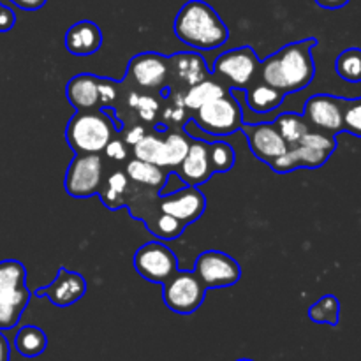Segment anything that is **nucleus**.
Segmentation results:
<instances>
[{"instance_id": "nucleus-1", "label": "nucleus", "mask_w": 361, "mask_h": 361, "mask_svg": "<svg viewBox=\"0 0 361 361\" xmlns=\"http://www.w3.org/2000/svg\"><path fill=\"white\" fill-rule=\"evenodd\" d=\"M316 46V37L286 44L259 62V81L284 94L307 88L316 76V62L312 56V49Z\"/></svg>"}, {"instance_id": "nucleus-2", "label": "nucleus", "mask_w": 361, "mask_h": 361, "mask_svg": "<svg viewBox=\"0 0 361 361\" xmlns=\"http://www.w3.org/2000/svg\"><path fill=\"white\" fill-rule=\"evenodd\" d=\"M175 35L200 51H210L224 46L229 39L228 25L217 11L203 0H189L178 11L173 23Z\"/></svg>"}, {"instance_id": "nucleus-3", "label": "nucleus", "mask_w": 361, "mask_h": 361, "mask_svg": "<svg viewBox=\"0 0 361 361\" xmlns=\"http://www.w3.org/2000/svg\"><path fill=\"white\" fill-rule=\"evenodd\" d=\"M113 136L115 127L102 109L76 111L66 127V141L74 154H101Z\"/></svg>"}, {"instance_id": "nucleus-4", "label": "nucleus", "mask_w": 361, "mask_h": 361, "mask_svg": "<svg viewBox=\"0 0 361 361\" xmlns=\"http://www.w3.org/2000/svg\"><path fill=\"white\" fill-rule=\"evenodd\" d=\"M190 147V140L183 133H169L159 137L157 134H145L133 147L134 157L152 162L164 169H176Z\"/></svg>"}, {"instance_id": "nucleus-5", "label": "nucleus", "mask_w": 361, "mask_h": 361, "mask_svg": "<svg viewBox=\"0 0 361 361\" xmlns=\"http://www.w3.org/2000/svg\"><path fill=\"white\" fill-rule=\"evenodd\" d=\"M194 122L212 136H229L242 129L243 111L233 95L226 94L194 111Z\"/></svg>"}, {"instance_id": "nucleus-6", "label": "nucleus", "mask_w": 361, "mask_h": 361, "mask_svg": "<svg viewBox=\"0 0 361 361\" xmlns=\"http://www.w3.org/2000/svg\"><path fill=\"white\" fill-rule=\"evenodd\" d=\"M207 288L196 271L176 270L168 281L162 284V300L171 312L180 316L194 314L204 302Z\"/></svg>"}, {"instance_id": "nucleus-7", "label": "nucleus", "mask_w": 361, "mask_h": 361, "mask_svg": "<svg viewBox=\"0 0 361 361\" xmlns=\"http://www.w3.org/2000/svg\"><path fill=\"white\" fill-rule=\"evenodd\" d=\"M259 69V59L252 46H240L215 59L212 74L231 85L233 90H245Z\"/></svg>"}, {"instance_id": "nucleus-8", "label": "nucleus", "mask_w": 361, "mask_h": 361, "mask_svg": "<svg viewBox=\"0 0 361 361\" xmlns=\"http://www.w3.org/2000/svg\"><path fill=\"white\" fill-rule=\"evenodd\" d=\"M102 171L104 164L101 154H76L66 171V180H63L66 192L76 200L92 197L99 192Z\"/></svg>"}, {"instance_id": "nucleus-9", "label": "nucleus", "mask_w": 361, "mask_h": 361, "mask_svg": "<svg viewBox=\"0 0 361 361\" xmlns=\"http://www.w3.org/2000/svg\"><path fill=\"white\" fill-rule=\"evenodd\" d=\"M134 270L148 282L164 284L176 270L178 261L175 252L162 242H147L134 252Z\"/></svg>"}, {"instance_id": "nucleus-10", "label": "nucleus", "mask_w": 361, "mask_h": 361, "mask_svg": "<svg viewBox=\"0 0 361 361\" xmlns=\"http://www.w3.org/2000/svg\"><path fill=\"white\" fill-rule=\"evenodd\" d=\"M194 271L207 289L229 288L242 279L240 263L221 250H204L194 263Z\"/></svg>"}, {"instance_id": "nucleus-11", "label": "nucleus", "mask_w": 361, "mask_h": 361, "mask_svg": "<svg viewBox=\"0 0 361 361\" xmlns=\"http://www.w3.org/2000/svg\"><path fill=\"white\" fill-rule=\"evenodd\" d=\"M344 106L345 99L317 94L307 99L302 116L307 120L310 129L335 136L344 130Z\"/></svg>"}, {"instance_id": "nucleus-12", "label": "nucleus", "mask_w": 361, "mask_h": 361, "mask_svg": "<svg viewBox=\"0 0 361 361\" xmlns=\"http://www.w3.org/2000/svg\"><path fill=\"white\" fill-rule=\"evenodd\" d=\"M169 74L168 56L155 51L140 53L133 56L127 67V76L137 88L145 90H161Z\"/></svg>"}, {"instance_id": "nucleus-13", "label": "nucleus", "mask_w": 361, "mask_h": 361, "mask_svg": "<svg viewBox=\"0 0 361 361\" xmlns=\"http://www.w3.org/2000/svg\"><path fill=\"white\" fill-rule=\"evenodd\" d=\"M204 208H207V197L200 187L192 185H185L168 196H161L159 201V210L178 219L185 226L200 221L201 215L204 214Z\"/></svg>"}, {"instance_id": "nucleus-14", "label": "nucleus", "mask_w": 361, "mask_h": 361, "mask_svg": "<svg viewBox=\"0 0 361 361\" xmlns=\"http://www.w3.org/2000/svg\"><path fill=\"white\" fill-rule=\"evenodd\" d=\"M242 133H245L247 143H249L250 150H252L254 157L259 161L274 162L281 155L288 152V143L282 140L279 134L277 127L274 122H264V123H243Z\"/></svg>"}, {"instance_id": "nucleus-15", "label": "nucleus", "mask_w": 361, "mask_h": 361, "mask_svg": "<svg viewBox=\"0 0 361 361\" xmlns=\"http://www.w3.org/2000/svg\"><path fill=\"white\" fill-rule=\"evenodd\" d=\"M87 293V281L78 271H71L67 268H60L53 282H49L44 288H39L35 291L37 296H44L55 307L66 309L74 305L78 300H81Z\"/></svg>"}, {"instance_id": "nucleus-16", "label": "nucleus", "mask_w": 361, "mask_h": 361, "mask_svg": "<svg viewBox=\"0 0 361 361\" xmlns=\"http://www.w3.org/2000/svg\"><path fill=\"white\" fill-rule=\"evenodd\" d=\"M210 143L203 140H192L187 155L180 166L176 168V175L182 178L185 185L200 187L207 183L214 175V169L210 164V154H208Z\"/></svg>"}, {"instance_id": "nucleus-17", "label": "nucleus", "mask_w": 361, "mask_h": 361, "mask_svg": "<svg viewBox=\"0 0 361 361\" xmlns=\"http://www.w3.org/2000/svg\"><path fill=\"white\" fill-rule=\"evenodd\" d=\"M66 49L74 56H90L97 53L102 46V32L97 23L90 20H81L71 25L63 39Z\"/></svg>"}, {"instance_id": "nucleus-18", "label": "nucleus", "mask_w": 361, "mask_h": 361, "mask_svg": "<svg viewBox=\"0 0 361 361\" xmlns=\"http://www.w3.org/2000/svg\"><path fill=\"white\" fill-rule=\"evenodd\" d=\"M331 157V154L323 150H316L312 147H307V145H296V147H289L288 152L284 155H281L279 159H275L274 162H270V168L275 173H291L295 169H316L321 168L328 162V159Z\"/></svg>"}, {"instance_id": "nucleus-19", "label": "nucleus", "mask_w": 361, "mask_h": 361, "mask_svg": "<svg viewBox=\"0 0 361 361\" xmlns=\"http://www.w3.org/2000/svg\"><path fill=\"white\" fill-rule=\"evenodd\" d=\"M66 97L76 111L101 109V90L99 78L94 74H76L67 81Z\"/></svg>"}, {"instance_id": "nucleus-20", "label": "nucleus", "mask_w": 361, "mask_h": 361, "mask_svg": "<svg viewBox=\"0 0 361 361\" xmlns=\"http://www.w3.org/2000/svg\"><path fill=\"white\" fill-rule=\"evenodd\" d=\"M169 73L175 74L178 81H182L187 88L210 76L207 62L200 53H176L168 56Z\"/></svg>"}, {"instance_id": "nucleus-21", "label": "nucleus", "mask_w": 361, "mask_h": 361, "mask_svg": "<svg viewBox=\"0 0 361 361\" xmlns=\"http://www.w3.org/2000/svg\"><path fill=\"white\" fill-rule=\"evenodd\" d=\"M30 289L27 286L0 291V331L11 330L21 319V314L30 302Z\"/></svg>"}, {"instance_id": "nucleus-22", "label": "nucleus", "mask_w": 361, "mask_h": 361, "mask_svg": "<svg viewBox=\"0 0 361 361\" xmlns=\"http://www.w3.org/2000/svg\"><path fill=\"white\" fill-rule=\"evenodd\" d=\"M284 97V92L277 90L263 81H257L256 85L245 88V101L254 113H271L274 109L281 108Z\"/></svg>"}, {"instance_id": "nucleus-23", "label": "nucleus", "mask_w": 361, "mask_h": 361, "mask_svg": "<svg viewBox=\"0 0 361 361\" xmlns=\"http://www.w3.org/2000/svg\"><path fill=\"white\" fill-rule=\"evenodd\" d=\"M126 175L129 176V180H133L137 185L150 187V189L159 190L169 178V173L164 171V168L161 166H155L152 162L140 161V159L134 157L133 161L127 162L126 166Z\"/></svg>"}, {"instance_id": "nucleus-24", "label": "nucleus", "mask_w": 361, "mask_h": 361, "mask_svg": "<svg viewBox=\"0 0 361 361\" xmlns=\"http://www.w3.org/2000/svg\"><path fill=\"white\" fill-rule=\"evenodd\" d=\"M226 94H228V88L208 76L207 80L200 81V83L187 88L185 94L182 95V104L183 108L196 111V109H200L201 106L208 104V102L215 101V99L222 97V95Z\"/></svg>"}, {"instance_id": "nucleus-25", "label": "nucleus", "mask_w": 361, "mask_h": 361, "mask_svg": "<svg viewBox=\"0 0 361 361\" xmlns=\"http://www.w3.org/2000/svg\"><path fill=\"white\" fill-rule=\"evenodd\" d=\"M127 190H129V176L126 175V171L116 169V171L109 173L108 178L101 183L99 196L109 210H118L126 203Z\"/></svg>"}, {"instance_id": "nucleus-26", "label": "nucleus", "mask_w": 361, "mask_h": 361, "mask_svg": "<svg viewBox=\"0 0 361 361\" xmlns=\"http://www.w3.org/2000/svg\"><path fill=\"white\" fill-rule=\"evenodd\" d=\"M14 348L25 358H37L48 348V337H46L44 330L34 324H27V326L20 328V331L14 337Z\"/></svg>"}, {"instance_id": "nucleus-27", "label": "nucleus", "mask_w": 361, "mask_h": 361, "mask_svg": "<svg viewBox=\"0 0 361 361\" xmlns=\"http://www.w3.org/2000/svg\"><path fill=\"white\" fill-rule=\"evenodd\" d=\"M274 126L277 127L279 134L288 143V147H296L305 136V133L310 130L307 120L302 115H295V113H282L274 120Z\"/></svg>"}, {"instance_id": "nucleus-28", "label": "nucleus", "mask_w": 361, "mask_h": 361, "mask_svg": "<svg viewBox=\"0 0 361 361\" xmlns=\"http://www.w3.org/2000/svg\"><path fill=\"white\" fill-rule=\"evenodd\" d=\"M309 317L317 324L337 326L341 321V302L334 295L323 296L316 303H312V307L309 309Z\"/></svg>"}, {"instance_id": "nucleus-29", "label": "nucleus", "mask_w": 361, "mask_h": 361, "mask_svg": "<svg viewBox=\"0 0 361 361\" xmlns=\"http://www.w3.org/2000/svg\"><path fill=\"white\" fill-rule=\"evenodd\" d=\"M335 71L348 83H361V49H344L335 60Z\"/></svg>"}, {"instance_id": "nucleus-30", "label": "nucleus", "mask_w": 361, "mask_h": 361, "mask_svg": "<svg viewBox=\"0 0 361 361\" xmlns=\"http://www.w3.org/2000/svg\"><path fill=\"white\" fill-rule=\"evenodd\" d=\"M147 226L159 240H166V242L178 238L187 228V226L183 224V222H180L178 219L171 217V215L164 214V212L161 210H159V214L152 219V222H147Z\"/></svg>"}, {"instance_id": "nucleus-31", "label": "nucleus", "mask_w": 361, "mask_h": 361, "mask_svg": "<svg viewBox=\"0 0 361 361\" xmlns=\"http://www.w3.org/2000/svg\"><path fill=\"white\" fill-rule=\"evenodd\" d=\"M27 281V268L16 259L0 261V291L20 288Z\"/></svg>"}, {"instance_id": "nucleus-32", "label": "nucleus", "mask_w": 361, "mask_h": 361, "mask_svg": "<svg viewBox=\"0 0 361 361\" xmlns=\"http://www.w3.org/2000/svg\"><path fill=\"white\" fill-rule=\"evenodd\" d=\"M208 154H210V164L214 173H228L231 171L233 166H235V150H233L231 145L226 143V141H215V143H210Z\"/></svg>"}, {"instance_id": "nucleus-33", "label": "nucleus", "mask_w": 361, "mask_h": 361, "mask_svg": "<svg viewBox=\"0 0 361 361\" xmlns=\"http://www.w3.org/2000/svg\"><path fill=\"white\" fill-rule=\"evenodd\" d=\"M344 130L353 136L361 137V97L345 99Z\"/></svg>"}, {"instance_id": "nucleus-34", "label": "nucleus", "mask_w": 361, "mask_h": 361, "mask_svg": "<svg viewBox=\"0 0 361 361\" xmlns=\"http://www.w3.org/2000/svg\"><path fill=\"white\" fill-rule=\"evenodd\" d=\"M130 104L137 109V113H140L141 118L148 120V122H154L155 116H157V113H159L157 99L150 97V95H140V97H137L136 94H133Z\"/></svg>"}, {"instance_id": "nucleus-35", "label": "nucleus", "mask_w": 361, "mask_h": 361, "mask_svg": "<svg viewBox=\"0 0 361 361\" xmlns=\"http://www.w3.org/2000/svg\"><path fill=\"white\" fill-rule=\"evenodd\" d=\"M99 90H101V109L116 99V85L113 83V80L99 78Z\"/></svg>"}, {"instance_id": "nucleus-36", "label": "nucleus", "mask_w": 361, "mask_h": 361, "mask_svg": "<svg viewBox=\"0 0 361 361\" xmlns=\"http://www.w3.org/2000/svg\"><path fill=\"white\" fill-rule=\"evenodd\" d=\"M104 152H106V155H108L109 159H113V161H123V159L127 157L126 141L113 137V140L109 141L108 145H106Z\"/></svg>"}, {"instance_id": "nucleus-37", "label": "nucleus", "mask_w": 361, "mask_h": 361, "mask_svg": "<svg viewBox=\"0 0 361 361\" xmlns=\"http://www.w3.org/2000/svg\"><path fill=\"white\" fill-rule=\"evenodd\" d=\"M14 23H16V14H14V11L11 7L0 4V32L11 30L14 27Z\"/></svg>"}, {"instance_id": "nucleus-38", "label": "nucleus", "mask_w": 361, "mask_h": 361, "mask_svg": "<svg viewBox=\"0 0 361 361\" xmlns=\"http://www.w3.org/2000/svg\"><path fill=\"white\" fill-rule=\"evenodd\" d=\"M147 134V130H145L143 126H133L126 133V137H123V141H126V145H130V147H134V145L137 143V141L141 140V137Z\"/></svg>"}, {"instance_id": "nucleus-39", "label": "nucleus", "mask_w": 361, "mask_h": 361, "mask_svg": "<svg viewBox=\"0 0 361 361\" xmlns=\"http://www.w3.org/2000/svg\"><path fill=\"white\" fill-rule=\"evenodd\" d=\"M11 2L23 11H37L44 6L46 0H11Z\"/></svg>"}, {"instance_id": "nucleus-40", "label": "nucleus", "mask_w": 361, "mask_h": 361, "mask_svg": "<svg viewBox=\"0 0 361 361\" xmlns=\"http://www.w3.org/2000/svg\"><path fill=\"white\" fill-rule=\"evenodd\" d=\"M351 0H316V4L323 9H342L345 7Z\"/></svg>"}, {"instance_id": "nucleus-41", "label": "nucleus", "mask_w": 361, "mask_h": 361, "mask_svg": "<svg viewBox=\"0 0 361 361\" xmlns=\"http://www.w3.org/2000/svg\"><path fill=\"white\" fill-rule=\"evenodd\" d=\"M9 356H11L9 342H7V338L0 334V361H9Z\"/></svg>"}, {"instance_id": "nucleus-42", "label": "nucleus", "mask_w": 361, "mask_h": 361, "mask_svg": "<svg viewBox=\"0 0 361 361\" xmlns=\"http://www.w3.org/2000/svg\"><path fill=\"white\" fill-rule=\"evenodd\" d=\"M236 361H254V360H249V358H242V360H236Z\"/></svg>"}]
</instances>
